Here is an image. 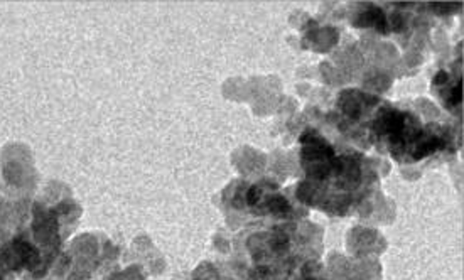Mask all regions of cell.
<instances>
[{
	"mask_svg": "<svg viewBox=\"0 0 464 280\" xmlns=\"http://www.w3.org/2000/svg\"><path fill=\"white\" fill-rule=\"evenodd\" d=\"M444 81H447V73H445V71L437 73V76H435L434 83H444Z\"/></svg>",
	"mask_w": 464,
	"mask_h": 280,
	"instance_id": "1",
	"label": "cell"
}]
</instances>
